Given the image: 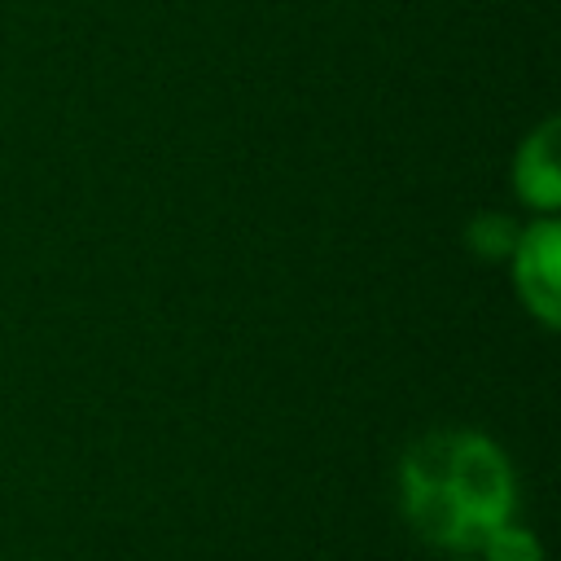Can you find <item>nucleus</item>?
Instances as JSON below:
<instances>
[{"label": "nucleus", "mask_w": 561, "mask_h": 561, "mask_svg": "<svg viewBox=\"0 0 561 561\" xmlns=\"http://www.w3.org/2000/svg\"><path fill=\"white\" fill-rule=\"evenodd\" d=\"M513 465L478 430H434L399 460V508L434 548L478 552V543L513 517Z\"/></svg>", "instance_id": "f257e3e1"}, {"label": "nucleus", "mask_w": 561, "mask_h": 561, "mask_svg": "<svg viewBox=\"0 0 561 561\" xmlns=\"http://www.w3.org/2000/svg\"><path fill=\"white\" fill-rule=\"evenodd\" d=\"M508 263H513V289H517L522 307L543 329H557V320H561V298H557V285H561V232H557V224L552 219H535V224L517 228Z\"/></svg>", "instance_id": "f03ea898"}, {"label": "nucleus", "mask_w": 561, "mask_h": 561, "mask_svg": "<svg viewBox=\"0 0 561 561\" xmlns=\"http://www.w3.org/2000/svg\"><path fill=\"white\" fill-rule=\"evenodd\" d=\"M513 188L526 206L535 210H557L561 206V162H557V118H543L513 158Z\"/></svg>", "instance_id": "7ed1b4c3"}, {"label": "nucleus", "mask_w": 561, "mask_h": 561, "mask_svg": "<svg viewBox=\"0 0 561 561\" xmlns=\"http://www.w3.org/2000/svg\"><path fill=\"white\" fill-rule=\"evenodd\" d=\"M482 561H543V548L535 539V530L526 526H513V517L504 526H495L482 543H478Z\"/></svg>", "instance_id": "20e7f679"}, {"label": "nucleus", "mask_w": 561, "mask_h": 561, "mask_svg": "<svg viewBox=\"0 0 561 561\" xmlns=\"http://www.w3.org/2000/svg\"><path fill=\"white\" fill-rule=\"evenodd\" d=\"M465 237H469L473 254H482V259H500V254L513 250L517 228H513V219H504V215H478V219L469 224Z\"/></svg>", "instance_id": "39448f33"}, {"label": "nucleus", "mask_w": 561, "mask_h": 561, "mask_svg": "<svg viewBox=\"0 0 561 561\" xmlns=\"http://www.w3.org/2000/svg\"><path fill=\"white\" fill-rule=\"evenodd\" d=\"M456 561H469V557H456Z\"/></svg>", "instance_id": "423d86ee"}]
</instances>
